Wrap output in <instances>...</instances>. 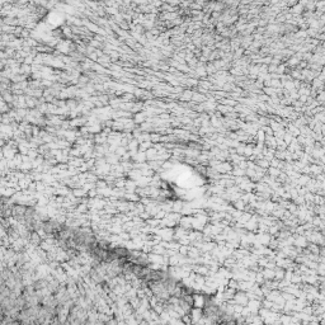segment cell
Here are the masks:
<instances>
[{
    "instance_id": "6da1fadb",
    "label": "cell",
    "mask_w": 325,
    "mask_h": 325,
    "mask_svg": "<svg viewBox=\"0 0 325 325\" xmlns=\"http://www.w3.org/2000/svg\"><path fill=\"white\" fill-rule=\"evenodd\" d=\"M3 29H4L5 32H13V29H14V27H9V26H4V27H3Z\"/></svg>"
}]
</instances>
